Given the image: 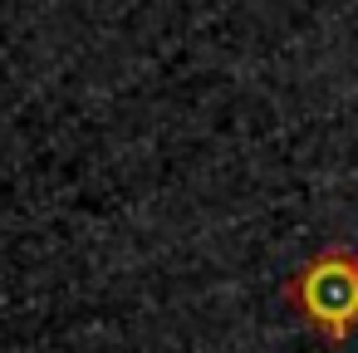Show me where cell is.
<instances>
[{"mask_svg":"<svg viewBox=\"0 0 358 353\" xmlns=\"http://www.w3.org/2000/svg\"><path fill=\"white\" fill-rule=\"evenodd\" d=\"M294 299L324 333H348L358 324V255H324L294 280Z\"/></svg>","mask_w":358,"mask_h":353,"instance_id":"obj_1","label":"cell"}]
</instances>
